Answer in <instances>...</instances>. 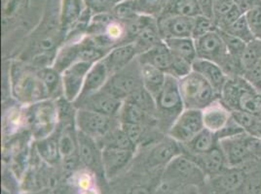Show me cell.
<instances>
[{
	"instance_id": "cell-36",
	"label": "cell",
	"mask_w": 261,
	"mask_h": 194,
	"mask_svg": "<svg viewBox=\"0 0 261 194\" xmlns=\"http://www.w3.org/2000/svg\"><path fill=\"white\" fill-rule=\"evenodd\" d=\"M221 31L228 33L230 35L244 41L245 43H249L253 39H255L245 15L240 17L236 22L232 23L226 29Z\"/></svg>"
},
{
	"instance_id": "cell-3",
	"label": "cell",
	"mask_w": 261,
	"mask_h": 194,
	"mask_svg": "<svg viewBox=\"0 0 261 194\" xmlns=\"http://www.w3.org/2000/svg\"><path fill=\"white\" fill-rule=\"evenodd\" d=\"M154 99L157 127L167 135L168 130L185 109L178 79L167 76L165 85Z\"/></svg>"
},
{
	"instance_id": "cell-39",
	"label": "cell",
	"mask_w": 261,
	"mask_h": 194,
	"mask_svg": "<svg viewBox=\"0 0 261 194\" xmlns=\"http://www.w3.org/2000/svg\"><path fill=\"white\" fill-rule=\"evenodd\" d=\"M254 38L261 40V0L245 14Z\"/></svg>"
},
{
	"instance_id": "cell-22",
	"label": "cell",
	"mask_w": 261,
	"mask_h": 194,
	"mask_svg": "<svg viewBox=\"0 0 261 194\" xmlns=\"http://www.w3.org/2000/svg\"><path fill=\"white\" fill-rule=\"evenodd\" d=\"M78 139V155L81 164L85 167L92 168L94 166L101 164V149L97 143V141L90 138L87 135L77 131Z\"/></svg>"
},
{
	"instance_id": "cell-47",
	"label": "cell",
	"mask_w": 261,
	"mask_h": 194,
	"mask_svg": "<svg viewBox=\"0 0 261 194\" xmlns=\"http://www.w3.org/2000/svg\"><path fill=\"white\" fill-rule=\"evenodd\" d=\"M129 194H151L149 191V189L145 186H142V185H137L134 188L130 189Z\"/></svg>"
},
{
	"instance_id": "cell-41",
	"label": "cell",
	"mask_w": 261,
	"mask_h": 194,
	"mask_svg": "<svg viewBox=\"0 0 261 194\" xmlns=\"http://www.w3.org/2000/svg\"><path fill=\"white\" fill-rule=\"evenodd\" d=\"M218 31L220 33L223 40H224V43L226 45L228 54L235 56V57L241 58L247 43H245L244 41H242V40H240L238 38L230 35L228 33L221 31V30H218Z\"/></svg>"
},
{
	"instance_id": "cell-17",
	"label": "cell",
	"mask_w": 261,
	"mask_h": 194,
	"mask_svg": "<svg viewBox=\"0 0 261 194\" xmlns=\"http://www.w3.org/2000/svg\"><path fill=\"white\" fill-rule=\"evenodd\" d=\"M138 56L139 53L134 43L121 44L112 48L105 55L102 61L107 65L111 76L127 67Z\"/></svg>"
},
{
	"instance_id": "cell-13",
	"label": "cell",
	"mask_w": 261,
	"mask_h": 194,
	"mask_svg": "<svg viewBox=\"0 0 261 194\" xmlns=\"http://www.w3.org/2000/svg\"><path fill=\"white\" fill-rule=\"evenodd\" d=\"M195 18L174 14H163L157 19L158 29L162 40L171 38H192Z\"/></svg>"
},
{
	"instance_id": "cell-11",
	"label": "cell",
	"mask_w": 261,
	"mask_h": 194,
	"mask_svg": "<svg viewBox=\"0 0 261 194\" xmlns=\"http://www.w3.org/2000/svg\"><path fill=\"white\" fill-rule=\"evenodd\" d=\"M122 104V100L113 96L105 88L88 96L78 98L73 103L76 109L90 110L113 118L118 117Z\"/></svg>"
},
{
	"instance_id": "cell-46",
	"label": "cell",
	"mask_w": 261,
	"mask_h": 194,
	"mask_svg": "<svg viewBox=\"0 0 261 194\" xmlns=\"http://www.w3.org/2000/svg\"><path fill=\"white\" fill-rule=\"evenodd\" d=\"M258 0H235V4L238 6L241 12L245 15L257 3Z\"/></svg>"
},
{
	"instance_id": "cell-21",
	"label": "cell",
	"mask_w": 261,
	"mask_h": 194,
	"mask_svg": "<svg viewBox=\"0 0 261 194\" xmlns=\"http://www.w3.org/2000/svg\"><path fill=\"white\" fill-rule=\"evenodd\" d=\"M138 59L141 63L153 65L162 70L167 75H170L174 61V55L165 42L162 41L147 52L140 54Z\"/></svg>"
},
{
	"instance_id": "cell-52",
	"label": "cell",
	"mask_w": 261,
	"mask_h": 194,
	"mask_svg": "<svg viewBox=\"0 0 261 194\" xmlns=\"http://www.w3.org/2000/svg\"><path fill=\"white\" fill-rule=\"evenodd\" d=\"M122 1H124V0H122Z\"/></svg>"
},
{
	"instance_id": "cell-28",
	"label": "cell",
	"mask_w": 261,
	"mask_h": 194,
	"mask_svg": "<svg viewBox=\"0 0 261 194\" xmlns=\"http://www.w3.org/2000/svg\"><path fill=\"white\" fill-rule=\"evenodd\" d=\"M162 41L163 40L158 29L157 19L151 18L150 21L147 22L141 30V33L138 34L133 43L140 55L152 49L153 47L161 43Z\"/></svg>"
},
{
	"instance_id": "cell-33",
	"label": "cell",
	"mask_w": 261,
	"mask_h": 194,
	"mask_svg": "<svg viewBox=\"0 0 261 194\" xmlns=\"http://www.w3.org/2000/svg\"><path fill=\"white\" fill-rule=\"evenodd\" d=\"M164 14H174L188 18H196L202 15L197 0H170Z\"/></svg>"
},
{
	"instance_id": "cell-8",
	"label": "cell",
	"mask_w": 261,
	"mask_h": 194,
	"mask_svg": "<svg viewBox=\"0 0 261 194\" xmlns=\"http://www.w3.org/2000/svg\"><path fill=\"white\" fill-rule=\"evenodd\" d=\"M142 87L143 86L141 75V63L137 57L127 67L110 76L103 88L113 96L125 101Z\"/></svg>"
},
{
	"instance_id": "cell-31",
	"label": "cell",
	"mask_w": 261,
	"mask_h": 194,
	"mask_svg": "<svg viewBox=\"0 0 261 194\" xmlns=\"http://www.w3.org/2000/svg\"><path fill=\"white\" fill-rule=\"evenodd\" d=\"M163 41L174 55L191 63H193L197 58L195 41L193 38H171Z\"/></svg>"
},
{
	"instance_id": "cell-34",
	"label": "cell",
	"mask_w": 261,
	"mask_h": 194,
	"mask_svg": "<svg viewBox=\"0 0 261 194\" xmlns=\"http://www.w3.org/2000/svg\"><path fill=\"white\" fill-rule=\"evenodd\" d=\"M261 59V40L253 39L247 43L243 54L241 56V61L245 69V74L251 70Z\"/></svg>"
},
{
	"instance_id": "cell-23",
	"label": "cell",
	"mask_w": 261,
	"mask_h": 194,
	"mask_svg": "<svg viewBox=\"0 0 261 194\" xmlns=\"http://www.w3.org/2000/svg\"><path fill=\"white\" fill-rule=\"evenodd\" d=\"M109 77L110 74L109 69L102 61V59L95 62L88 71L82 92L78 98L88 96L102 89L108 83Z\"/></svg>"
},
{
	"instance_id": "cell-48",
	"label": "cell",
	"mask_w": 261,
	"mask_h": 194,
	"mask_svg": "<svg viewBox=\"0 0 261 194\" xmlns=\"http://www.w3.org/2000/svg\"><path fill=\"white\" fill-rule=\"evenodd\" d=\"M80 194H98V190L95 189V187H92V188H89L86 190H81Z\"/></svg>"
},
{
	"instance_id": "cell-27",
	"label": "cell",
	"mask_w": 261,
	"mask_h": 194,
	"mask_svg": "<svg viewBox=\"0 0 261 194\" xmlns=\"http://www.w3.org/2000/svg\"><path fill=\"white\" fill-rule=\"evenodd\" d=\"M36 72L48 92L49 99L58 100L59 98L64 97V86L61 72L55 69L52 65L37 68Z\"/></svg>"
},
{
	"instance_id": "cell-16",
	"label": "cell",
	"mask_w": 261,
	"mask_h": 194,
	"mask_svg": "<svg viewBox=\"0 0 261 194\" xmlns=\"http://www.w3.org/2000/svg\"><path fill=\"white\" fill-rule=\"evenodd\" d=\"M136 151L115 148L101 149L102 171L108 179L116 177L132 161Z\"/></svg>"
},
{
	"instance_id": "cell-24",
	"label": "cell",
	"mask_w": 261,
	"mask_h": 194,
	"mask_svg": "<svg viewBox=\"0 0 261 194\" xmlns=\"http://www.w3.org/2000/svg\"><path fill=\"white\" fill-rule=\"evenodd\" d=\"M117 119L120 123L157 126V119L155 116L128 101H123Z\"/></svg>"
},
{
	"instance_id": "cell-2",
	"label": "cell",
	"mask_w": 261,
	"mask_h": 194,
	"mask_svg": "<svg viewBox=\"0 0 261 194\" xmlns=\"http://www.w3.org/2000/svg\"><path fill=\"white\" fill-rule=\"evenodd\" d=\"M9 86L13 97L28 106L49 99L48 92L36 70L16 62L9 70Z\"/></svg>"
},
{
	"instance_id": "cell-19",
	"label": "cell",
	"mask_w": 261,
	"mask_h": 194,
	"mask_svg": "<svg viewBox=\"0 0 261 194\" xmlns=\"http://www.w3.org/2000/svg\"><path fill=\"white\" fill-rule=\"evenodd\" d=\"M202 115L205 128L216 134L223 130L232 119V112L219 99L202 110Z\"/></svg>"
},
{
	"instance_id": "cell-44",
	"label": "cell",
	"mask_w": 261,
	"mask_h": 194,
	"mask_svg": "<svg viewBox=\"0 0 261 194\" xmlns=\"http://www.w3.org/2000/svg\"><path fill=\"white\" fill-rule=\"evenodd\" d=\"M201 14L214 20V4L215 0H197Z\"/></svg>"
},
{
	"instance_id": "cell-1",
	"label": "cell",
	"mask_w": 261,
	"mask_h": 194,
	"mask_svg": "<svg viewBox=\"0 0 261 194\" xmlns=\"http://www.w3.org/2000/svg\"><path fill=\"white\" fill-rule=\"evenodd\" d=\"M219 100L231 112L239 111L261 117V95L243 76L228 78Z\"/></svg>"
},
{
	"instance_id": "cell-12",
	"label": "cell",
	"mask_w": 261,
	"mask_h": 194,
	"mask_svg": "<svg viewBox=\"0 0 261 194\" xmlns=\"http://www.w3.org/2000/svg\"><path fill=\"white\" fill-rule=\"evenodd\" d=\"M194 41L197 58L208 60L220 66L228 56L226 45L218 29Z\"/></svg>"
},
{
	"instance_id": "cell-6",
	"label": "cell",
	"mask_w": 261,
	"mask_h": 194,
	"mask_svg": "<svg viewBox=\"0 0 261 194\" xmlns=\"http://www.w3.org/2000/svg\"><path fill=\"white\" fill-rule=\"evenodd\" d=\"M163 184L168 188L174 183L175 186H203L207 183V176L193 159L185 153L175 156L165 167Z\"/></svg>"
},
{
	"instance_id": "cell-25",
	"label": "cell",
	"mask_w": 261,
	"mask_h": 194,
	"mask_svg": "<svg viewBox=\"0 0 261 194\" xmlns=\"http://www.w3.org/2000/svg\"><path fill=\"white\" fill-rule=\"evenodd\" d=\"M87 10L84 0H63L61 12V27L68 33L81 20Z\"/></svg>"
},
{
	"instance_id": "cell-10",
	"label": "cell",
	"mask_w": 261,
	"mask_h": 194,
	"mask_svg": "<svg viewBox=\"0 0 261 194\" xmlns=\"http://www.w3.org/2000/svg\"><path fill=\"white\" fill-rule=\"evenodd\" d=\"M205 128L201 110L185 109L168 130L167 135L180 145H185L193 139L196 135Z\"/></svg>"
},
{
	"instance_id": "cell-30",
	"label": "cell",
	"mask_w": 261,
	"mask_h": 194,
	"mask_svg": "<svg viewBox=\"0 0 261 194\" xmlns=\"http://www.w3.org/2000/svg\"><path fill=\"white\" fill-rule=\"evenodd\" d=\"M59 134L60 132H58L56 136L55 132L54 134L47 138L36 141V151L42 160L49 165H56L62 160V155L59 148Z\"/></svg>"
},
{
	"instance_id": "cell-15",
	"label": "cell",
	"mask_w": 261,
	"mask_h": 194,
	"mask_svg": "<svg viewBox=\"0 0 261 194\" xmlns=\"http://www.w3.org/2000/svg\"><path fill=\"white\" fill-rule=\"evenodd\" d=\"M182 153V147L179 143L165 135L162 139L154 144L147 156V163L151 167H166L175 156Z\"/></svg>"
},
{
	"instance_id": "cell-50",
	"label": "cell",
	"mask_w": 261,
	"mask_h": 194,
	"mask_svg": "<svg viewBox=\"0 0 261 194\" xmlns=\"http://www.w3.org/2000/svg\"><path fill=\"white\" fill-rule=\"evenodd\" d=\"M256 194H261V187H260V189H259V190H258V191H257V193Z\"/></svg>"
},
{
	"instance_id": "cell-45",
	"label": "cell",
	"mask_w": 261,
	"mask_h": 194,
	"mask_svg": "<svg viewBox=\"0 0 261 194\" xmlns=\"http://www.w3.org/2000/svg\"><path fill=\"white\" fill-rule=\"evenodd\" d=\"M244 77L250 82V83H254L256 81L261 80V59L257 64L255 65L251 70L248 71Z\"/></svg>"
},
{
	"instance_id": "cell-9",
	"label": "cell",
	"mask_w": 261,
	"mask_h": 194,
	"mask_svg": "<svg viewBox=\"0 0 261 194\" xmlns=\"http://www.w3.org/2000/svg\"><path fill=\"white\" fill-rule=\"evenodd\" d=\"M74 122L77 131L97 142L120 124L117 118L85 109H76Z\"/></svg>"
},
{
	"instance_id": "cell-37",
	"label": "cell",
	"mask_w": 261,
	"mask_h": 194,
	"mask_svg": "<svg viewBox=\"0 0 261 194\" xmlns=\"http://www.w3.org/2000/svg\"><path fill=\"white\" fill-rule=\"evenodd\" d=\"M111 14L119 21L127 22L139 16L137 0H124L113 9Z\"/></svg>"
},
{
	"instance_id": "cell-18",
	"label": "cell",
	"mask_w": 261,
	"mask_h": 194,
	"mask_svg": "<svg viewBox=\"0 0 261 194\" xmlns=\"http://www.w3.org/2000/svg\"><path fill=\"white\" fill-rule=\"evenodd\" d=\"M189 157L194 160L207 179L217 176L228 167L226 156L219 144L212 151Z\"/></svg>"
},
{
	"instance_id": "cell-40",
	"label": "cell",
	"mask_w": 261,
	"mask_h": 194,
	"mask_svg": "<svg viewBox=\"0 0 261 194\" xmlns=\"http://www.w3.org/2000/svg\"><path fill=\"white\" fill-rule=\"evenodd\" d=\"M88 9L94 15L111 13L122 0H84Z\"/></svg>"
},
{
	"instance_id": "cell-20",
	"label": "cell",
	"mask_w": 261,
	"mask_h": 194,
	"mask_svg": "<svg viewBox=\"0 0 261 194\" xmlns=\"http://www.w3.org/2000/svg\"><path fill=\"white\" fill-rule=\"evenodd\" d=\"M192 71L202 76L217 90L220 97V92L226 84L228 77L225 75L219 65L205 59L196 58L192 63Z\"/></svg>"
},
{
	"instance_id": "cell-38",
	"label": "cell",
	"mask_w": 261,
	"mask_h": 194,
	"mask_svg": "<svg viewBox=\"0 0 261 194\" xmlns=\"http://www.w3.org/2000/svg\"><path fill=\"white\" fill-rule=\"evenodd\" d=\"M215 30H218V26H217L215 21L203 16V15H200L195 18L192 38L194 40H197V39L207 35L208 33H213Z\"/></svg>"
},
{
	"instance_id": "cell-32",
	"label": "cell",
	"mask_w": 261,
	"mask_h": 194,
	"mask_svg": "<svg viewBox=\"0 0 261 194\" xmlns=\"http://www.w3.org/2000/svg\"><path fill=\"white\" fill-rule=\"evenodd\" d=\"M98 146L100 149L103 148H115L137 151V146L132 142L126 132L122 130L121 125L116 126L111 130L107 136L98 141Z\"/></svg>"
},
{
	"instance_id": "cell-26",
	"label": "cell",
	"mask_w": 261,
	"mask_h": 194,
	"mask_svg": "<svg viewBox=\"0 0 261 194\" xmlns=\"http://www.w3.org/2000/svg\"><path fill=\"white\" fill-rule=\"evenodd\" d=\"M218 144L219 140L217 134L204 128L193 139L187 142L185 145H181V147L184 153L188 156H193L212 151Z\"/></svg>"
},
{
	"instance_id": "cell-5",
	"label": "cell",
	"mask_w": 261,
	"mask_h": 194,
	"mask_svg": "<svg viewBox=\"0 0 261 194\" xmlns=\"http://www.w3.org/2000/svg\"><path fill=\"white\" fill-rule=\"evenodd\" d=\"M228 166L243 167L261 159V138L243 133L238 136L219 141Z\"/></svg>"
},
{
	"instance_id": "cell-49",
	"label": "cell",
	"mask_w": 261,
	"mask_h": 194,
	"mask_svg": "<svg viewBox=\"0 0 261 194\" xmlns=\"http://www.w3.org/2000/svg\"><path fill=\"white\" fill-rule=\"evenodd\" d=\"M252 86L255 87V89L257 90V92L261 95V80L259 81H256L254 83H252Z\"/></svg>"
},
{
	"instance_id": "cell-7",
	"label": "cell",
	"mask_w": 261,
	"mask_h": 194,
	"mask_svg": "<svg viewBox=\"0 0 261 194\" xmlns=\"http://www.w3.org/2000/svg\"><path fill=\"white\" fill-rule=\"evenodd\" d=\"M179 89L185 109L204 110L219 99L217 90L195 72L178 80Z\"/></svg>"
},
{
	"instance_id": "cell-29",
	"label": "cell",
	"mask_w": 261,
	"mask_h": 194,
	"mask_svg": "<svg viewBox=\"0 0 261 194\" xmlns=\"http://www.w3.org/2000/svg\"><path fill=\"white\" fill-rule=\"evenodd\" d=\"M141 75L142 86L153 97L162 89L168 76L162 70L147 63H141Z\"/></svg>"
},
{
	"instance_id": "cell-4",
	"label": "cell",
	"mask_w": 261,
	"mask_h": 194,
	"mask_svg": "<svg viewBox=\"0 0 261 194\" xmlns=\"http://www.w3.org/2000/svg\"><path fill=\"white\" fill-rule=\"evenodd\" d=\"M24 120L35 141L54 134L60 122L57 100L45 99L24 108Z\"/></svg>"
},
{
	"instance_id": "cell-42",
	"label": "cell",
	"mask_w": 261,
	"mask_h": 194,
	"mask_svg": "<svg viewBox=\"0 0 261 194\" xmlns=\"http://www.w3.org/2000/svg\"><path fill=\"white\" fill-rule=\"evenodd\" d=\"M245 133V130H243L239 124L234 120L233 117L230 119L228 124L223 128L220 130L219 132L217 133L218 140H222V139H226V138H231L234 136H238L240 134Z\"/></svg>"
},
{
	"instance_id": "cell-43",
	"label": "cell",
	"mask_w": 261,
	"mask_h": 194,
	"mask_svg": "<svg viewBox=\"0 0 261 194\" xmlns=\"http://www.w3.org/2000/svg\"><path fill=\"white\" fill-rule=\"evenodd\" d=\"M20 3H21V0H3V5H2L3 18L12 17L19 8Z\"/></svg>"
},
{
	"instance_id": "cell-51",
	"label": "cell",
	"mask_w": 261,
	"mask_h": 194,
	"mask_svg": "<svg viewBox=\"0 0 261 194\" xmlns=\"http://www.w3.org/2000/svg\"><path fill=\"white\" fill-rule=\"evenodd\" d=\"M41 194H44V193H41ZM48 194H51V193H48Z\"/></svg>"
},
{
	"instance_id": "cell-35",
	"label": "cell",
	"mask_w": 261,
	"mask_h": 194,
	"mask_svg": "<svg viewBox=\"0 0 261 194\" xmlns=\"http://www.w3.org/2000/svg\"><path fill=\"white\" fill-rule=\"evenodd\" d=\"M170 0H137V7L140 15L158 19L163 15Z\"/></svg>"
},
{
	"instance_id": "cell-14",
	"label": "cell",
	"mask_w": 261,
	"mask_h": 194,
	"mask_svg": "<svg viewBox=\"0 0 261 194\" xmlns=\"http://www.w3.org/2000/svg\"><path fill=\"white\" fill-rule=\"evenodd\" d=\"M93 64L87 61H78L62 73L64 97L67 101L74 103L80 96L88 71Z\"/></svg>"
}]
</instances>
